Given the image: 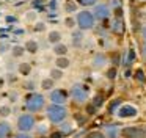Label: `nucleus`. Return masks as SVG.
Masks as SVG:
<instances>
[{
  "label": "nucleus",
  "mask_w": 146,
  "mask_h": 138,
  "mask_svg": "<svg viewBox=\"0 0 146 138\" xmlns=\"http://www.w3.org/2000/svg\"><path fill=\"white\" fill-rule=\"evenodd\" d=\"M76 21H77V27H79L80 30H90V28L94 27L98 19L93 14V11H90V9H82V11H79L76 14Z\"/></svg>",
  "instance_id": "nucleus-1"
},
{
  "label": "nucleus",
  "mask_w": 146,
  "mask_h": 138,
  "mask_svg": "<svg viewBox=\"0 0 146 138\" xmlns=\"http://www.w3.org/2000/svg\"><path fill=\"white\" fill-rule=\"evenodd\" d=\"M68 116V110L63 105H58V104H52L47 107V118L50 122L54 124H61V122L66 119Z\"/></svg>",
  "instance_id": "nucleus-2"
},
{
  "label": "nucleus",
  "mask_w": 146,
  "mask_h": 138,
  "mask_svg": "<svg viewBox=\"0 0 146 138\" xmlns=\"http://www.w3.org/2000/svg\"><path fill=\"white\" fill-rule=\"evenodd\" d=\"M44 96L42 94H38V93H32L27 96V100H25V107L27 110H29L30 113H36L39 111V110H42V107H44Z\"/></svg>",
  "instance_id": "nucleus-3"
},
{
  "label": "nucleus",
  "mask_w": 146,
  "mask_h": 138,
  "mask_svg": "<svg viewBox=\"0 0 146 138\" xmlns=\"http://www.w3.org/2000/svg\"><path fill=\"white\" fill-rule=\"evenodd\" d=\"M36 121H35V116L32 115V113H24V115L19 116V119H17V129H19L21 132H29L32 130L33 127H35Z\"/></svg>",
  "instance_id": "nucleus-4"
},
{
  "label": "nucleus",
  "mask_w": 146,
  "mask_h": 138,
  "mask_svg": "<svg viewBox=\"0 0 146 138\" xmlns=\"http://www.w3.org/2000/svg\"><path fill=\"white\" fill-rule=\"evenodd\" d=\"M93 14L96 16V19L98 21H108L111 16V9L108 5H105V3H98V5L93 8Z\"/></svg>",
  "instance_id": "nucleus-5"
},
{
  "label": "nucleus",
  "mask_w": 146,
  "mask_h": 138,
  "mask_svg": "<svg viewBox=\"0 0 146 138\" xmlns=\"http://www.w3.org/2000/svg\"><path fill=\"white\" fill-rule=\"evenodd\" d=\"M71 97L77 104H83L88 99V90H86V86H83V85H74L72 90H71Z\"/></svg>",
  "instance_id": "nucleus-6"
},
{
  "label": "nucleus",
  "mask_w": 146,
  "mask_h": 138,
  "mask_svg": "<svg viewBox=\"0 0 146 138\" xmlns=\"http://www.w3.org/2000/svg\"><path fill=\"white\" fill-rule=\"evenodd\" d=\"M121 135L126 138H145L146 129H143V127H124L121 130Z\"/></svg>",
  "instance_id": "nucleus-7"
},
{
  "label": "nucleus",
  "mask_w": 146,
  "mask_h": 138,
  "mask_svg": "<svg viewBox=\"0 0 146 138\" xmlns=\"http://www.w3.org/2000/svg\"><path fill=\"white\" fill-rule=\"evenodd\" d=\"M118 116L121 119H127V118H135L137 116V107L130 105V104H126V105H121L119 110H118Z\"/></svg>",
  "instance_id": "nucleus-8"
},
{
  "label": "nucleus",
  "mask_w": 146,
  "mask_h": 138,
  "mask_svg": "<svg viewBox=\"0 0 146 138\" xmlns=\"http://www.w3.org/2000/svg\"><path fill=\"white\" fill-rule=\"evenodd\" d=\"M50 100L52 104H58V105H63L64 102H66L68 99V93L64 90H61V88H58V90H52L50 91Z\"/></svg>",
  "instance_id": "nucleus-9"
},
{
  "label": "nucleus",
  "mask_w": 146,
  "mask_h": 138,
  "mask_svg": "<svg viewBox=\"0 0 146 138\" xmlns=\"http://www.w3.org/2000/svg\"><path fill=\"white\" fill-rule=\"evenodd\" d=\"M119 127H118L116 124H107L104 127V135L105 138H118V135H119Z\"/></svg>",
  "instance_id": "nucleus-10"
},
{
  "label": "nucleus",
  "mask_w": 146,
  "mask_h": 138,
  "mask_svg": "<svg viewBox=\"0 0 146 138\" xmlns=\"http://www.w3.org/2000/svg\"><path fill=\"white\" fill-rule=\"evenodd\" d=\"M63 8L68 14H71V13H79L77 11V9H79V3H77L76 0H66V2L63 3Z\"/></svg>",
  "instance_id": "nucleus-11"
},
{
  "label": "nucleus",
  "mask_w": 146,
  "mask_h": 138,
  "mask_svg": "<svg viewBox=\"0 0 146 138\" xmlns=\"http://www.w3.org/2000/svg\"><path fill=\"white\" fill-rule=\"evenodd\" d=\"M69 66H71V61L68 56H57V60H55V68L63 71V69H68Z\"/></svg>",
  "instance_id": "nucleus-12"
},
{
  "label": "nucleus",
  "mask_w": 146,
  "mask_h": 138,
  "mask_svg": "<svg viewBox=\"0 0 146 138\" xmlns=\"http://www.w3.org/2000/svg\"><path fill=\"white\" fill-rule=\"evenodd\" d=\"M52 52H54L57 56H66V53H68V46H66V44H63V42H58V44H55V46H54Z\"/></svg>",
  "instance_id": "nucleus-13"
},
{
  "label": "nucleus",
  "mask_w": 146,
  "mask_h": 138,
  "mask_svg": "<svg viewBox=\"0 0 146 138\" xmlns=\"http://www.w3.org/2000/svg\"><path fill=\"white\" fill-rule=\"evenodd\" d=\"M47 41L50 44H58V42H61V33L58 30H52V31H49V34H47Z\"/></svg>",
  "instance_id": "nucleus-14"
},
{
  "label": "nucleus",
  "mask_w": 146,
  "mask_h": 138,
  "mask_svg": "<svg viewBox=\"0 0 146 138\" xmlns=\"http://www.w3.org/2000/svg\"><path fill=\"white\" fill-rule=\"evenodd\" d=\"M111 30H113V33H123V31H124L123 19H121V17H115L113 24H111Z\"/></svg>",
  "instance_id": "nucleus-15"
},
{
  "label": "nucleus",
  "mask_w": 146,
  "mask_h": 138,
  "mask_svg": "<svg viewBox=\"0 0 146 138\" xmlns=\"http://www.w3.org/2000/svg\"><path fill=\"white\" fill-rule=\"evenodd\" d=\"M38 49H39V44H38V41H35V39H29L25 42V50L29 53H36L38 52Z\"/></svg>",
  "instance_id": "nucleus-16"
},
{
  "label": "nucleus",
  "mask_w": 146,
  "mask_h": 138,
  "mask_svg": "<svg viewBox=\"0 0 146 138\" xmlns=\"http://www.w3.org/2000/svg\"><path fill=\"white\" fill-rule=\"evenodd\" d=\"M11 133V125L8 122H0V138H7Z\"/></svg>",
  "instance_id": "nucleus-17"
},
{
  "label": "nucleus",
  "mask_w": 146,
  "mask_h": 138,
  "mask_svg": "<svg viewBox=\"0 0 146 138\" xmlns=\"http://www.w3.org/2000/svg\"><path fill=\"white\" fill-rule=\"evenodd\" d=\"M17 72H19L21 75H30V72H32L30 63H21V64L17 66Z\"/></svg>",
  "instance_id": "nucleus-18"
},
{
  "label": "nucleus",
  "mask_w": 146,
  "mask_h": 138,
  "mask_svg": "<svg viewBox=\"0 0 146 138\" xmlns=\"http://www.w3.org/2000/svg\"><path fill=\"white\" fill-rule=\"evenodd\" d=\"M25 46H14L13 49H11V55L14 56V58H21V56H24V53H25Z\"/></svg>",
  "instance_id": "nucleus-19"
},
{
  "label": "nucleus",
  "mask_w": 146,
  "mask_h": 138,
  "mask_svg": "<svg viewBox=\"0 0 146 138\" xmlns=\"http://www.w3.org/2000/svg\"><path fill=\"white\" fill-rule=\"evenodd\" d=\"M121 104H123V100H121V99H113L110 104H108V113L118 111V110H119V107H121Z\"/></svg>",
  "instance_id": "nucleus-20"
},
{
  "label": "nucleus",
  "mask_w": 146,
  "mask_h": 138,
  "mask_svg": "<svg viewBox=\"0 0 146 138\" xmlns=\"http://www.w3.org/2000/svg\"><path fill=\"white\" fill-rule=\"evenodd\" d=\"M54 85H55V80H54L52 77L42 78V82H41V88H42V90H46V91L52 90V88H54Z\"/></svg>",
  "instance_id": "nucleus-21"
},
{
  "label": "nucleus",
  "mask_w": 146,
  "mask_h": 138,
  "mask_svg": "<svg viewBox=\"0 0 146 138\" xmlns=\"http://www.w3.org/2000/svg\"><path fill=\"white\" fill-rule=\"evenodd\" d=\"M133 77H135V80L138 82V83H145L146 82V74L143 72V69H137Z\"/></svg>",
  "instance_id": "nucleus-22"
},
{
  "label": "nucleus",
  "mask_w": 146,
  "mask_h": 138,
  "mask_svg": "<svg viewBox=\"0 0 146 138\" xmlns=\"http://www.w3.org/2000/svg\"><path fill=\"white\" fill-rule=\"evenodd\" d=\"M72 41H74V46L76 47H79V46H82V41H83V34L80 33V31H76V33L72 34Z\"/></svg>",
  "instance_id": "nucleus-23"
},
{
  "label": "nucleus",
  "mask_w": 146,
  "mask_h": 138,
  "mask_svg": "<svg viewBox=\"0 0 146 138\" xmlns=\"http://www.w3.org/2000/svg\"><path fill=\"white\" fill-rule=\"evenodd\" d=\"M76 2L79 3L80 6H85V8H90V6L94 8V6L98 5V0H76Z\"/></svg>",
  "instance_id": "nucleus-24"
},
{
  "label": "nucleus",
  "mask_w": 146,
  "mask_h": 138,
  "mask_svg": "<svg viewBox=\"0 0 146 138\" xmlns=\"http://www.w3.org/2000/svg\"><path fill=\"white\" fill-rule=\"evenodd\" d=\"M64 25H66L68 28H74V27H77V21H76V16H68L66 19H64Z\"/></svg>",
  "instance_id": "nucleus-25"
},
{
  "label": "nucleus",
  "mask_w": 146,
  "mask_h": 138,
  "mask_svg": "<svg viewBox=\"0 0 146 138\" xmlns=\"http://www.w3.org/2000/svg\"><path fill=\"white\" fill-rule=\"evenodd\" d=\"M105 63V56L104 55H96V58L93 60V64L96 66V68H102Z\"/></svg>",
  "instance_id": "nucleus-26"
},
{
  "label": "nucleus",
  "mask_w": 146,
  "mask_h": 138,
  "mask_svg": "<svg viewBox=\"0 0 146 138\" xmlns=\"http://www.w3.org/2000/svg\"><path fill=\"white\" fill-rule=\"evenodd\" d=\"M50 77L54 78V80H60V78L63 77V71H61V69H58V68H54L50 71Z\"/></svg>",
  "instance_id": "nucleus-27"
},
{
  "label": "nucleus",
  "mask_w": 146,
  "mask_h": 138,
  "mask_svg": "<svg viewBox=\"0 0 146 138\" xmlns=\"http://www.w3.org/2000/svg\"><path fill=\"white\" fill-rule=\"evenodd\" d=\"M10 113H11V108L8 105H2V107H0V116H2V118L10 116Z\"/></svg>",
  "instance_id": "nucleus-28"
},
{
  "label": "nucleus",
  "mask_w": 146,
  "mask_h": 138,
  "mask_svg": "<svg viewBox=\"0 0 146 138\" xmlns=\"http://www.w3.org/2000/svg\"><path fill=\"white\" fill-rule=\"evenodd\" d=\"M133 60H135V50L130 49L129 52H127V60H126V64L129 66L130 63H133Z\"/></svg>",
  "instance_id": "nucleus-29"
},
{
  "label": "nucleus",
  "mask_w": 146,
  "mask_h": 138,
  "mask_svg": "<svg viewBox=\"0 0 146 138\" xmlns=\"http://www.w3.org/2000/svg\"><path fill=\"white\" fill-rule=\"evenodd\" d=\"M93 104H94V105L98 107V108H99V107H102V104H104V97H102L101 94L94 96V97H93Z\"/></svg>",
  "instance_id": "nucleus-30"
},
{
  "label": "nucleus",
  "mask_w": 146,
  "mask_h": 138,
  "mask_svg": "<svg viewBox=\"0 0 146 138\" xmlns=\"http://www.w3.org/2000/svg\"><path fill=\"white\" fill-rule=\"evenodd\" d=\"M33 30L38 31V33H41V31L46 30V24H44V22H36V24L33 25Z\"/></svg>",
  "instance_id": "nucleus-31"
},
{
  "label": "nucleus",
  "mask_w": 146,
  "mask_h": 138,
  "mask_svg": "<svg viewBox=\"0 0 146 138\" xmlns=\"http://www.w3.org/2000/svg\"><path fill=\"white\" fill-rule=\"evenodd\" d=\"M98 111V107L94 105V104H88V105H86V113H88V115H94V113Z\"/></svg>",
  "instance_id": "nucleus-32"
},
{
  "label": "nucleus",
  "mask_w": 146,
  "mask_h": 138,
  "mask_svg": "<svg viewBox=\"0 0 146 138\" xmlns=\"http://www.w3.org/2000/svg\"><path fill=\"white\" fill-rule=\"evenodd\" d=\"M107 77L110 78V80H115V77H116V68H115V66H111L107 71Z\"/></svg>",
  "instance_id": "nucleus-33"
},
{
  "label": "nucleus",
  "mask_w": 146,
  "mask_h": 138,
  "mask_svg": "<svg viewBox=\"0 0 146 138\" xmlns=\"http://www.w3.org/2000/svg\"><path fill=\"white\" fill-rule=\"evenodd\" d=\"M85 138H105V135L101 133V132H93V133H90L88 137H85Z\"/></svg>",
  "instance_id": "nucleus-34"
},
{
  "label": "nucleus",
  "mask_w": 146,
  "mask_h": 138,
  "mask_svg": "<svg viewBox=\"0 0 146 138\" xmlns=\"http://www.w3.org/2000/svg\"><path fill=\"white\" fill-rule=\"evenodd\" d=\"M76 121H77V124L82 125V124H85L86 119H85V116H83V115H76Z\"/></svg>",
  "instance_id": "nucleus-35"
},
{
  "label": "nucleus",
  "mask_w": 146,
  "mask_h": 138,
  "mask_svg": "<svg viewBox=\"0 0 146 138\" xmlns=\"http://www.w3.org/2000/svg\"><path fill=\"white\" fill-rule=\"evenodd\" d=\"M61 132H63V135H64V132L71 133V132H72V125H71V124H64V125H63V129H61Z\"/></svg>",
  "instance_id": "nucleus-36"
},
{
  "label": "nucleus",
  "mask_w": 146,
  "mask_h": 138,
  "mask_svg": "<svg viewBox=\"0 0 146 138\" xmlns=\"http://www.w3.org/2000/svg\"><path fill=\"white\" fill-rule=\"evenodd\" d=\"M61 137H63V132L58 130V132H54V133H50V137H49V138H61Z\"/></svg>",
  "instance_id": "nucleus-37"
},
{
  "label": "nucleus",
  "mask_w": 146,
  "mask_h": 138,
  "mask_svg": "<svg viewBox=\"0 0 146 138\" xmlns=\"http://www.w3.org/2000/svg\"><path fill=\"white\" fill-rule=\"evenodd\" d=\"M25 16H27V21H35V16H36V13H33V11H32V13H27Z\"/></svg>",
  "instance_id": "nucleus-38"
},
{
  "label": "nucleus",
  "mask_w": 146,
  "mask_h": 138,
  "mask_svg": "<svg viewBox=\"0 0 146 138\" xmlns=\"http://www.w3.org/2000/svg\"><path fill=\"white\" fill-rule=\"evenodd\" d=\"M57 6H58V0H50V3H49V8H52V9H57Z\"/></svg>",
  "instance_id": "nucleus-39"
},
{
  "label": "nucleus",
  "mask_w": 146,
  "mask_h": 138,
  "mask_svg": "<svg viewBox=\"0 0 146 138\" xmlns=\"http://www.w3.org/2000/svg\"><path fill=\"white\" fill-rule=\"evenodd\" d=\"M141 55H143V58H146V41H145V46L141 44Z\"/></svg>",
  "instance_id": "nucleus-40"
},
{
  "label": "nucleus",
  "mask_w": 146,
  "mask_h": 138,
  "mask_svg": "<svg viewBox=\"0 0 146 138\" xmlns=\"http://www.w3.org/2000/svg\"><path fill=\"white\" fill-rule=\"evenodd\" d=\"M14 138H32L30 135H27V133H19V135H16Z\"/></svg>",
  "instance_id": "nucleus-41"
},
{
  "label": "nucleus",
  "mask_w": 146,
  "mask_h": 138,
  "mask_svg": "<svg viewBox=\"0 0 146 138\" xmlns=\"http://www.w3.org/2000/svg\"><path fill=\"white\" fill-rule=\"evenodd\" d=\"M7 49H8V44H3V42L0 44V53L3 52V50H7Z\"/></svg>",
  "instance_id": "nucleus-42"
},
{
  "label": "nucleus",
  "mask_w": 146,
  "mask_h": 138,
  "mask_svg": "<svg viewBox=\"0 0 146 138\" xmlns=\"http://www.w3.org/2000/svg\"><path fill=\"white\" fill-rule=\"evenodd\" d=\"M141 36H143V39L146 41V25H143V28H141Z\"/></svg>",
  "instance_id": "nucleus-43"
},
{
  "label": "nucleus",
  "mask_w": 146,
  "mask_h": 138,
  "mask_svg": "<svg viewBox=\"0 0 146 138\" xmlns=\"http://www.w3.org/2000/svg\"><path fill=\"white\" fill-rule=\"evenodd\" d=\"M46 129H47L46 125H39V129H38V130H39V133H44V132H46Z\"/></svg>",
  "instance_id": "nucleus-44"
},
{
  "label": "nucleus",
  "mask_w": 146,
  "mask_h": 138,
  "mask_svg": "<svg viewBox=\"0 0 146 138\" xmlns=\"http://www.w3.org/2000/svg\"><path fill=\"white\" fill-rule=\"evenodd\" d=\"M3 86H5V78L0 75V88H3Z\"/></svg>",
  "instance_id": "nucleus-45"
},
{
  "label": "nucleus",
  "mask_w": 146,
  "mask_h": 138,
  "mask_svg": "<svg viewBox=\"0 0 146 138\" xmlns=\"http://www.w3.org/2000/svg\"><path fill=\"white\" fill-rule=\"evenodd\" d=\"M25 86H27V88H30V90H33V83H27Z\"/></svg>",
  "instance_id": "nucleus-46"
},
{
  "label": "nucleus",
  "mask_w": 146,
  "mask_h": 138,
  "mask_svg": "<svg viewBox=\"0 0 146 138\" xmlns=\"http://www.w3.org/2000/svg\"><path fill=\"white\" fill-rule=\"evenodd\" d=\"M140 2H146V0H140Z\"/></svg>",
  "instance_id": "nucleus-47"
},
{
  "label": "nucleus",
  "mask_w": 146,
  "mask_h": 138,
  "mask_svg": "<svg viewBox=\"0 0 146 138\" xmlns=\"http://www.w3.org/2000/svg\"><path fill=\"white\" fill-rule=\"evenodd\" d=\"M41 138H46V137H41Z\"/></svg>",
  "instance_id": "nucleus-48"
}]
</instances>
